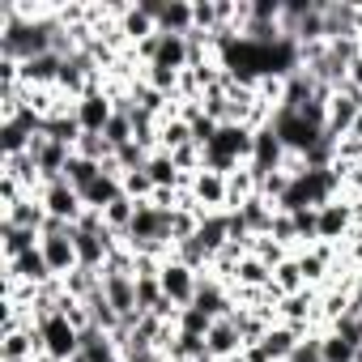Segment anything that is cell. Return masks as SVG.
Segmentation results:
<instances>
[{"mask_svg":"<svg viewBox=\"0 0 362 362\" xmlns=\"http://www.w3.org/2000/svg\"><path fill=\"white\" fill-rule=\"evenodd\" d=\"M115 197H124V179H115V175H107V170H103L94 184L81 192V205H86V209H94V214H107V205H111Z\"/></svg>","mask_w":362,"mask_h":362,"instance_id":"cell-15","label":"cell"},{"mask_svg":"<svg viewBox=\"0 0 362 362\" xmlns=\"http://www.w3.org/2000/svg\"><path fill=\"white\" fill-rule=\"evenodd\" d=\"M358 35H362V5H358Z\"/></svg>","mask_w":362,"mask_h":362,"instance_id":"cell-28","label":"cell"},{"mask_svg":"<svg viewBox=\"0 0 362 362\" xmlns=\"http://www.w3.org/2000/svg\"><path fill=\"white\" fill-rule=\"evenodd\" d=\"M358 115H362V90H354L349 81H341L328 94V124H324V132L332 141H341V136H349V128H354Z\"/></svg>","mask_w":362,"mask_h":362,"instance_id":"cell-1","label":"cell"},{"mask_svg":"<svg viewBox=\"0 0 362 362\" xmlns=\"http://www.w3.org/2000/svg\"><path fill=\"white\" fill-rule=\"evenodd\" d=\"M39 337H43V358L52 362H73L77 349H81V332L64 320V315H52L39 324Z\"/></svg>","mask_w":362,"mask_h":362,"instance_id":"cell-2","label":"cell"},{"mask_svg":"<svg viewBox=\"0 0 362 362\" xmlns=\"http://www.w3.org/2000/svg\"><path fill=\"white\" fill-rule=\"evenodd\" d=\"M175 328L184 332V337H209L214 320L205 311H197V307H184V311H179V320H175Z\"/></svg>","mask_w":362,"mask_h":362,"instance_id":"cell-23","label":"cell"},{"mask_svg":"<svg viewBox=\"0 0 362 362\" xmlns=\"http://www.w3.org/2000/svg\"><path fill=\"white\" fill-rule=\"evenodd\" d=\"M73 153H81V158H90V162H98V166H107V162L115 158V149L107 145L103 132H81V141L73 145Z\"/></svg>","mask_w":362,"mask_h":362,"instance_id":"cell-21","label":"cell"},{"mask_svg":"<svg viewBox=\"0 0 362 362\" xmlns=\"http://www.w3.org/2000/svg\"><path fill=\"white\" fill-rule=\"evenodd\" d=\"M124 192H128L132 201H149V197H153V179H149V170H132V175H124Z\"/></svg>","mask_w":362,"mask_h":362,"instance_id":"cell-25","label":"cell"},{"mask_svg":"<svg viewBox=\"0 0 362 362\" xmlns=\"http://www.w3.org/2000/svg\"><path fill=\"white\" fill-rule=\"evenodd\" d=\"M320 349H324V362H358V345H349V341L337 337V332H324Z\"/></svg>","mask_w":362,"mask_h":362,"instance_id":"cell-22","label":"cell"},{"mask_svg":"<svg viewBox=\"0 0 362 362\" xmlns=\"http://www.w3.org/2000/svg\"><path fill=\"white\" fill-rule=\"evenodd\" d=\"M39 201H43L47 218H56V222H69V226H77V222H81V214H86V205H81V192H77L73 184H64V179H56V184H43Z\"/></svg>","mask_w":362,"mask_h":362,"instance_id":"cell-3","label":"cell"},{"mask_svg":"<svg viewBox=\"0 0 362 362\" xmlns=\"http://www.w3.org/2000/svg\"><path fill=\"white\" fill-rule=\"evenodd\" d=\"M281 162H286V145H281V136L273 132V124L269 128H260L256 132V141H252V175L256 179H264V175H273V170H281Z\"/></svg>","mask_w":362,"mask_h":362,"instance_id":"cell-6","label":"cell"},{"mask_svg":"<svg viewBox=\"0 0 362 362\" xmlns=\"http://www.w3.org/2000/svg\"><path fill=\"white\" fill-rule=\"evenodd\" d=\"M205 345H209L214 362H230V358H239V354H243V337H239L235 320H214V328H209Z\"/></svg>","mask_w":362,"mask_h":362,"instance_id":"cell-10","label":"cell"},{"mask_svg":"<svg viewBox=\"0 0 362 362\" xmlns=\"http://www.w3.org/2000/svg\"><path fill=\"white\" fill-rule=\"evenodd\" d=\"M345 81H349L354 90H362V56H358V60L349 64V77H345Z\"/></svg>","mask_w":362,"mask_h":362,"instance_id":"cell-27","label":"cell"},{"mask_svg":"<svg viewBox=\"0 0 362 362\" xmlns=\"http://www.w3.org/2000/svg\"><path fill=\"white\" fill-rule=\"evenodd\" d=\"M0 222H13V226H22V230L43 235V226H47V209H43V201H39V197H22V201L5 205Z\"/></svg>","mask_w":362,"mask_h":362,"instance_id":"cell-11","label":"cell"},{"mask_svg":"<svg viewBox=\"0 0 362 362\" xmlns=\"http://www.w3.org/2000/svg\"><path fill=\"white\" fill-rule=\"evenodd\" d=\"M149 69H166V73H188V35H162L158 60Z\"/></svg>","mask_w":362,"mask_h":362,"instance_id":"cell-16","label":"cell"},{"mask_svg":"<svg viewBox=\"0 0 362 362\" xmlns=\"http://www.w3.org/2000/svg\"><path fill=\"white\" fill-rule=\"evenodd\" d=\"M98 175H103V166H98V162H90V158H81V153H73V158H69V166H64V184H73L77 192H86Z\"/></svg>","mask_w":362,"mask_h":362,"instance_id":"cell-20","label":"cell"},{"mask_svg":"<svg viewBox=\"0 0 362 362\" xmlns=\"http://www.w3.org/2000/svg\"><path fill=\"white\" fill-rule=\"evenodd\" d=\"M192 201H197L201 214L226 209V175H218V170H197V175H192Z\"/></svg>","mask_w":362,"mask_h":362,"instance_id":"cell-8","label":"cell"},{"mask_svg":"<svg viewBox=\"0 0 362 362\" xmlns=\"http://www.w3.org/2000/svg\"><path fill=\"white\" fill-rule=\"evenodd\" d=\"M35 247H39V235H35V230H22V226H13V222H0V260H5V264L22 260V256L35 252Z\"/></svg>","mask_w":362,"mask_h":362,"instance_id":"cell-12","label":"cell"},{"mask_svg":"<svg viewBox=\"0 0 362 362\" xmlns=\"http://www.w3.org/2000/svg\"><path fill=\"white\" fill-rule=\"evenodd\" d=\"M5 273H13V277H18L22 286H30V290H47V286H56V273H52L43 247H35V252H26L22 260L5 264Z\"/></svg>","mask_w":362,"mask_h":362,"instance_id":"cell-7","label":"cell"},{"mask_svg":"<svg viewBox=\"0 0 362 362\" xmlns=\"http://www.w3.org/2000/svg\"><path fill=\"white\" fill-rule=\"evenodd\" d=\"M320 341H324V332H307V337L298 341V349L290 354V362H324V349H320Z\"/></svg>","mask_w":362,"mask_h":362,"instance_id":"cell-26","label":"cell"},{"mask_svg":"<svg viewBox=\"0 0 362 362\" xmlns=\"http://www.w3.org/2000/svg\"><path fill=\"white\" fill-rule=\"evenodd\" d=\"M184 145H192V124L179 115V111L162 115V124H158V149L175 153V149H184Z\"/></svg>","mask_w":362,"mask_h":362,"instance_id":"cell-17","label":"cell"},{"mask_svg":"<svg viewBox=\"0 0 362 362\" xmlns=\"http://www.w3.org/2000/svg\"><path fill=\"white\" fill-rule=\"evenodd\" d=\"M73 362H124V349L111 341V332H103L98 324H90L81 332V349H77Z\"/></svg>","mask_w":362,"mask_h":362,"instance_id":"cell-9","label":"cell"},{"mask_svg":"<svg viewBox=\"0 0 362 362\" xmlns=\"http://www.w3.org/2000/svg\"><path fill=\"white\" fill-rule=\"evenodd\" d=\"M103 136H107V145H111V149H124L128 141H136V132H132V115H119V111H115V115H111V124L103 128Z\"/></svg>","mask_w":362,"mask_h":362,"instance_id":"cell-24","label":"cell"},{"mask_svg":"<svg viewBox=\"0 0 362 362\" xmlns=\"http://www.w3.org/2000/svg\"><path fill=\"white\" fill-rule=\"evenodd\" d=\"M235 214L243 218V226H247V235H252V239H260V235H269V230H273V218H277V205H273V201H264V197L256 192V197H252L247 205H239Z\"/></svg>","mask_w":362,"mask_h":362,"instance_id":"cell-13","label":"cell"},{"mask_svg":"<svg viewBox=\"0 0 362 362\" xmlns=\"http://www.w3.org/2000/svg\"><path fill=\"white\" fill-rule=\"evenodd\" d=\"M298 341H303V332H298V328H290V324H273V328L264 332L260 349H264V358H269V362H290V354L298 349Z\"/></svg>","mask_w":362,"mask_h":362,"instance_id":"cell-14","label":"cell"},{"mask_svg":"<svg viewBox=\"0 0 362 362\" xmlns=\"http://www.w3.org/2000/svg\"><path fill=\"white\" fill-rule=\"evenodd\" d=\"M60 286H64V294H73V298L86 303V298H94V294L103 290V273H98V269H73Z\"/></svg>","mask_w":362,"mask_h":362,"instance_id":"cell-19","label":"cell"},{"mask_svg":"<svg viewBox=\"0 0 362 362\" xmlns=\"http://www.w3.org/2000/svg\"><path fill=\"white\" fill-rule=\"evenodd\" d=\"M273 281V269L264 264V260H256V256H247L243 264H239V273H235V281H230V290H264Z\"/></svg>","mask_w":362,"mask_h":362,"instance_id":"cell-18","label":"cell"},{"mask_svg":"<svg viewBox=\"0 0 362 362\" xmlns=\"http://www.w3.org/2000/svg\"><path fill=\"white\" fill-rule=\"evenodd\" d=\"M158 281H162V290H166V298L184 311V307H192L197 303V281H201V273H192L188 264H179L175 256L162 264V273H158Z\"/></svg>","mask_w":362,"mask_h":362,"instance_id":"cell-4","label":"cell"},{"mask_svg":"<svg viewBox=\"0 0 362 362\" xmlns=\"http://www.w3.org/2000/svg\"><path fill=\"white\" fill-rule=\"evenodd\" d=\"M73 115H77L81 132H103V128L111 124V115H115V103H111V94L98 86V90H90L86 98L73 103Z\"/></svg>","mask_w":362,"mask_h":362,"instance_id":"cell-5","label":"cell"}]
</instances>
